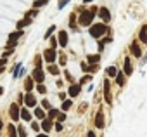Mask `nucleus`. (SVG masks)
<instances>
[{
  "mask_svg": "<svg viewBox=\"0 0 147 137\" xmlns=\"http://www.w3.org/2000/svg\"><path fill=\"white\" fill-rule=\"evenodd\" d=\"M95 12H97V9H92V11H83V12H82V16H80V24H82V26H88V24L92 23V19H94Z\"/></svg>",
  "mask_w": 147,
  "mask_h": 137,
  "instance_id": "1",
  "label": "nucleus"
},
{
  "mask_svg": "<svg viewBox=\"0 0 147 137\" xmlns=\"http://www.w3.org/2000/svg\"><path fill=\"white\" fill-rule=\"evenodd\" d=\"M106 30H107V28H106L102 23H99V24H94V26L90 28V35H92L94 38H99L100 35H104V33H106Z\"/></svg>",
  "mask_w": 147,
  "mask_h": 137,
  "instance_id": "2",
  "label": "nucleus"
},
{
  "mask_svg": "<svg viewBox=\"0 0 147 137\" xmlns=\"http://www.w3.org/2000/svg\"><path fill=\"white\" fill-rule=\"evenodd\" d=\"M55 56H57V54H55L54 49H47V50L43 52V57H45L47 62H54V61H55Z\"/></svg>",
  "mask_w": 147,
  "mask_h": 137,
  "instance_id": "3",
  "label": "nucleus"
},
{
  "mask_svg": "<svg viewBox=\"0 0 147 137\" xmlns=\"http://www.w3.org/2000/svg\"><path fill=\"white\" fill-rule=\"evenodd\" d=\"M43 78H45V73L42 71V68H36V70L33 71V80L42 83V82H43Z\"/></svg>",
  "mask_w": 147,
  "mask_h": 137,
  "instance_id": "4",
  "label": "nucleus"
},
{
  "mask_svg": "<svg viewBox=\"0 0 147 137\" xmlns=\"http://www.w3.org/2000/svg\"><path fill=\"white\" fill-rule=\"evenodd\" d=\"M104 97H106V102L111 104L113 97H111V89H109V82H107V80H106V83H104Z\"/></svg>",
  "mask_w": 147,
  "mask_h": 137,
  "instance_id": "5",
  "label": "nucleus"
},
{
  "mask_svg": "<svg viewBox=\"0 0 147 137\" xmlns=\"http://www.w3.org/2000/svg\"><path fill=\"white\" fill-rule=\"evenodd\" d=\"M95 127L97 128H102L104 127V113L102 111H99L97 116H95Z\"/></svg>",
  "mask_w": 147,
  "mask_h": 137,
  "instance_id": "6",
  "label": "nucleus"
},
{
  "mask_svg": "<svg viewBox=\"0 0 147 137\" xmlns=\"http://www.w3.org/2000/svg\"><path fill=\"white\" fill-rule=\"evenodd\" d=\"M78 94H80V85L75 83V85H71V87H69V96H71V97H76Z\"/></svg>",
  "mask_w": 147,
  "mask_h": 137,
  "instance_id": "7",
  "label": "nucleus"
},
{
  "mask_svg": "<svg viewBox=\"0 0 147 137\" xmlns=\"http://www.w3.org/2000/svg\"><path fill=\"white\" fill-rule=\"evenodd\" d=\"M59 43H61L62 47L67 45V33H66V31H61V33H59Z\"/></svg>",
  "mask_w": 147,
  "mask_h": 137,
  "instance_id": "8",
  "label": "nucleus"
},
{
  "mask_svg": "<svg viewBox=\"0 0 147 137\" xmlns=\"http://www.w3.org/2000/svg\"><path fill=\"white\" fill-rule=\"evenodd\" d=\"M24 102H26V106H30V108H33V106L36 104V99H35V96H31V94H28V96H26V99H24Z\"/></svg>",
  "mask_w": 147,
  "mask_h": 137,
  "instance_id": "9",
  "label": "nucleus"
},
{
  "mask_svg": "<svg viewBox=\"0 0 147 137\" xmlns=\"http://www.w3.org/2000/svg\"><path fill=\"white\" fill-rule=\"evenodd\" d=\"M11 118H12V120H18V118H19V108H18L16 104L11 106Z\"/></svg>",
  "mask_w": 147,
  "mask_h": 137,
  "instance_id": "10",
  "label": "nucleus"
},
{
  "mask_svg": "<svg viewBox=\"0 0 147 137\" xmlns=\"http://www.w3.org/2000/svg\"><path fill=\"white\" fill-rule=\"evenodd\" d=\"M99 14H100V18H102L104 21H109V19H111V14H109V11H107L106 7H102V9L99 11Z\"/></svg>",
  "mask_w": 147,
  "mask_h": 137,
  "instance_id": "11",
  "label": "nucleus"
},
{
  "mask_svg": "<svg viewBox=\"0 0 147 137\" xmlns=\"http://www.w3.org/2000/svg\"><path fill=\"white\" fill-rule=\"evenodd\" d=\"M130 49H131V52H133V56H135V57H140V56H142V50H140V47H138L137 43H131V47H130Z\"/></svg>",
  "mask_w": 147,
  "mask_h": 137,
  "instance_id": "12",
  "label": "nucleus"
},
{
  "mask_svg": "<svg viewBox=\"0 0 147 137\" xmlns=\"http://www.w3.org/2000/svg\"><path fill=\"white\" fill-rule=\"evenodd\" d=\"M42 127H43L45 132H49V130L52 128V120H50V118H49V120H43V121H42Z\"/></svg>",
  "mask_w": 147,
  "mask_h": 137,
  "instance_id": "13",
  "label": "nucleus"
},
{
  "mask_svg": "<svg viewBox=\"0 0 147 137\" xmlns=\"http://www.w3.org/2000/svg\"><path fill=\"white\" fill-rule=\"evenodd\" d=\"M140 40L144 43H147V26H142V30H140Z\"/></svg>",
  "mask_w": 147,
  "mask_h": 137,
  "instance_id": "14",
  "label": "nucleus"
},
{
  "mask_svg": "<svg viewBox=\"0 0 147 137\" xmlns=\"http://www.w3.org/2000/svg\"><path fill=\"white\" fill-rule=\"evenodd\" d=\"M125 73L126 75H131V64H130V59L128 57L125 59Z\"/></svg>",
  "mask_w": 147,
  "mask_h": 137,
  "instance_id": "15",
  "label": "nucleus"
},
{
  "mask_svg": "<svg viewBox=\"0 0 147 137\" xmlns=\"http://www.w3.org/2000/svg\"><path fill=\"white\" fill-rule=\"evenodd\" d=\"M21 118H23L24 121H30V120H31V115H30V111H28V109H23V111H21Z\"/></svg>",
  "mask_w": 147,
  "mask_h": 137,
  "instance_id": "16",
  "label": "nucleus"
},
{
  "mask_svg": "<svg viewBox=\"0 0 147 137\" xmlns=\"http://www.w3.org/2000/svg\"><path fill=\"white\" fill-rule=\"evenodd\" d=\"M24 89H26V90H31V89H33V80H31V78H26V82H24Z\"/></svg>",
  "mask_w": 147,
  "mask_h": 137,
  "instance_id": "17",
  "label": "nucleus"
},
{
  "mask_svg": "<svg viewBox=\"0 0 147 137\" xmlns=\"http://www.w3.org/2000/svg\"><path fill=\"white\" fill-rule=\"evenodd\" d=\"M9 135L11 137H18V130H16L14 125H9Z\"/></svg>",
  "mask_w": 147,
  "mask_h": 137,
  "instance_id": "18",
  "label": "nucleus"
},
{
  "mask_svg": "<svg viewBox=\"0 0 147 137\" xmlns=\"http://www.w3.org/2000/svg\"><path fill=\"white\" fill-rule=\"evenodd\" d=\"M107 75H109V77H118L116 68H114V66H109V68H107Z\"/></svg>",
  "mask_w": 147,
  "mask_h": 137,
  "instance_id": "19",
  "label": "nucleus"
},
{
  "mask_svg": "<svg viewBox=\"0 0 147 137\" xmlns=\"http://www.w3.org/2000/svg\"><path fill=\"white\" fill-rule=\"evenodd\" d=\"M35 115H36V118H42V120L45 118V111H43V109H40V108H38V109H35Z\"/></svg>",
  "mask_w": 147,
  "mask_h": 137,
  "instance_id": "20",
  "label": "nucleus"
},
{
  "mask_svg": "<svg viewBox=\"0 0 147 137\" xmlns=\"http://www.w3.org/2000/svg\"><path fill=\"white\" fill-rule=\"evenodd\" d=\"M100 61V56H88V62H99Z\"/></svg>",
  "mask_w": 147,
  "mask_h": 137,
  "instance_id": "21",
  "label": "nucleus"
},
{
  "mask_svg": "<svg viewBox=\"0 0 147 137\" xmlns=\"http://www.w3.org/2000/svg\"><path fill=\"white\" fill-rule=\"evenodd\" d=\"M116 82H118L119 85H123V83H125V75H123V73H118V77H116Z\"/></svg>",
  "mask_w": 147,
  "mask_h": 137,
  "instance_id": "22",
  "label": "nucleus"
},
{
  "mask_svg": "<svg viewBox=\"0 0 147 137\" xmlns=\"http://www.w3.org/2000/svg\"><path fill=\"white\" fill-rule=\"evenodd\" d=\"M21 70H23V66H21V64H18V66L14 68V71H12V75H14V78H16V77L19 75V71H21Z\"/></svg>",
  "mask_w": 147,
  "mask_h": 137,
  "instance_id": "23",
  "label": "nucleus"
},
{
  "mask_svg": "<svg viewBox=\"0 0 147 137\" xmlns=\"http://www.w3.org/2000/svg\"><path fill=\"white\" fill-rule=\"evenodd\" d=\"M26 24H30V19H28V18H26L24 21H19V23H18V28H24Z\"/></svg>",
  "mask_w": 147,
  "mask_h": 137,
  "instance_id": "24",
  "label": "nucleus"
},
{
  "mask_svg": "<svg viewBox=\"0 0 147 137\" xmlns=\"http://www.w3.org/2000/svg\"><path fill=\"white\" fill-rule=\"evenodd\" d=\"M59 115H61V113H59L57 109H50V115H49V116H50V120H52V118H55V116H59Z\"/></svg>",
  "mask_w": 147,
  "mask_h": 137,
  "instance_id": "25",
  "label": "nucleus"
},
{
  "mask_svg": "<svg viewBox=\"0 0 147 137\" xmlns=\"http://www.w3.org/2000/svg\"><path fill=\"white\" fill-rule=\"evenodd\" d=\"M49 71H50L52 75H57V73H59V70H57L55 66H49Z\"/></svg>",
  "mask_w": 147,
  "mask_h": 137,
  "instance_id": "26",
  "label": "nucleus"
},
{
  "mask_svg": "<svg viewBox=\"0 0 147 137\" xmlns=\"http://www.w3.org/2000/svg\"><path fill=\"white\" fill-rule=\"evenodd\" d=\"M71 108V101H64L62 102V109H69Z\"/></svg>",
  "mask_w": 147,
  "mask_h": 137,
  "instance_id": "27",
  "label": "nucleus"
},
{
  "mask_svg": "<svg viewBox=\"0 0 147 137\" xmlns=\"http://www.w3.org/2000/svg\"><path fill=\"white\" fill-rule=\"evenodd\" d=\"M38 92H40V94H45V92H47V89H45V87L40 83V85H38Z\"/></svg>",
  "mask_w": 147,
  "mask_h": 137,
  "instance_id": "28",
  "label": "nucleus"
},
{
  "mask_svg": "<svg viewBox=\"0 0 147 137\" xmlns=\"http://www.w3.org/2000/svg\"><path fill=\"white\" fill-rule=\"evenodd\" d=\"M18 132H19V137H26V132H24V128H23V127H19V130H18Z\"/></svg>",
  "mask_w": 147,
  "mask_h": 137,
  "instance_id": "29",
  "label": "nucleus"
},
{
  "mask_svg": "<svg viewBox=\"0 0 147 137\" xmlns=\"http://www.w3.org/2000/svg\"><path fill=\"white\" fill-rule=\"evenodd\" d=\"M54 30H55V26H52V28H50V30H49V31L45 33V38H49V37L52 35V31H54Z\"/></svg>",
  "mask_w": 147,
  "mask_h": 137,
  "instance_id": "30",
  "label": "nucleus"
},
{
  "mask_svg": "<svg viewBox=\"0 0 147 137\" xmlns=\"http://www.w3.org/2000/svg\"><path fill=\"white\" fill-rule=\"evenodd\" d=\"M67 2H69V0H61V2H59V9H62V7H64Z\"/></svg>",
  "mask_w": 147,
  "mask_h": 137,
  "instance_id": "31",
  "label": "nucleus"
},
{
  "mask_svg": "<svg viewBox=\"0 0 147 137\" xmlns=\"http://www.w3.org/2000/svg\"><path fill=\"white\" fill-rule=\"evenodd\" d=\"M31 128H33L35 132H38V128H40V125H38V123H33V125H31Z\"/></svg>",
  "mask_w": 147,
  "mask_h": 137,
  "instance_id": "32",
  "label": "nucleus"
},
{
  "mask_svg": "<svg viewBox=\"0 0 147 137\" xmlns=\"http://www.w3.org/2000/svg\"><path fill=\"white\" fill-rule=\"evenodd\" d=\"M87 82H90V77H85V78H82V83H87Z\"/></svg>",
  "mask_w": 147,
  "mask_h": 137,
  "instance_id": "33",
  "label": "nucleus"
},
{
  "mask_svg": "<svg viewBox=\"0 0 147 137\" xmlns=\"http://www.w3.org/2000/svg\"><path fill=\"white\" fill-rule=\"evenodd\" d=\"M57 118H59V121H64V118H66V116H64V113H61V115H59Z\"/></svg>",
  "mask_w": 147,
  "mask_h": 137,
  "instance_id": "34",
  "label": "nucleus"
},
{
  "mask_svg": "<svg viewBox=\"0 0 147 137\" xmlns=\"http://www.w3.org/2000/svg\"><path fill=\"white\" fill-rule=\"evenodd\" d=\"M55 130H57V132H59V130H62V125H61V123H57V125H55Z\"/></svg>",
  "mask_w": 147,
  "mask_h": 137,
  "instance_id": "35",
  "label": "nucleus"
},
{
  "mask_svg": "<svg viewBox=\"0 0 147 137\" xmlns=\"http://www.w3.org/2000/svg\"><path fill=\"white\" fill-rule=\"evenodd\" d=\"M87 137H95V134H94V132H88V135H87Z\"/></svg>",
  "mask_w": 147,
  "mask_h": 137,
  "instance_id": "36",
  "label": "nucleus"
},
{
  "mask_svg": "<svg viewBox=\"0 0 147 137\" xmlns=\"http://www.w3.org/2000/svg\"><path fill=\"white\" fill-rule=\"evenodd\" d=\"M36 137H47V134H38Z\"/></svg>",
  "mask_w": 147,
  "mask_h": 137,
  "instance_id": "37",
  "label": "nucleus"
},
{
  "mask_svg": "<svg viewBox=\"0 0 147 137\" xmlns=\"http://www.w3.org/2000/svg\"><path fill=\"white\" fill-rule=\"evenodd\" d=\"M85 2H92V0H85Z\"/></svg>",
  "mask_w": 147,
  "mask_h": 137,
  "instance_id": "38",
  "label": "nucleus"
}]
</instances>
